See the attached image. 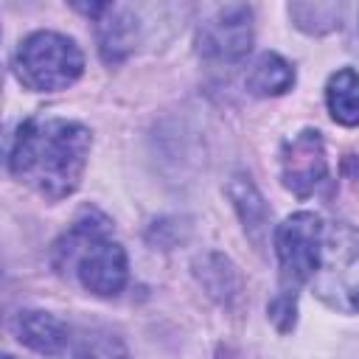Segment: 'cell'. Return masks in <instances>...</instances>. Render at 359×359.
Listing matches in <instances>:
<instances>
[{"mask_svg":"<svg viewBox=\"0 0 359 359\" xmlns=\"http://www.w3.org/2000/svg\"><path fill=\"white\" fill-rule=\"evenodd\" d=\"M328 177V157L323 135L311 126L294 132L280 143V180L297 199H309Z\"/></svg>","mask_w":359,"mask_h":359,"instance_id":"cell-7","label":"cell"},{"mask_svg":"<svg viewBox=\"0 0 359 359\" xmlns=\"http://www.w3.org/2000/svg\"><path fill=\"white\" fill-rule=\"evenodd\" d=\"M323 233H325V222L311 210H297L272 230V247L278 255L280 275H278V292L266 311L278 331L294 328L297 292L306 283H311L317 272Z\"/></svg>","mask_w":359,"mask_h":359,"instance_id":"cell-3","label":"cell"},{"mask_svg":"<svg viewBox=\"0 0 359 359\" xmlns=\"http://www.w3.org/2000/svg\"><path fill=\"white\" fill-rule=\"evenodd\" d=\"M3 359H14V356H8V353H6V356H3Z\"/></svg>","mask_w":359,"mask_h":359,"instance_id":"cell-15","label":"cell"},{"mask_svg":"<svg viewBox=\"0 0 359 359\" xmlns=\"http://www.w3.org/2000/svg\"><path fill=\"white\" fill-rule=\"evenodd\" d=\"M227 196L241 219V227L247 233V238L255 244V247H264L266 241V233H269V208L261 196V191L255 188V182L247 177V174H233L227 180Z\"/></svg>","mask_w":359,"mask_h":359,"instance_id":"cell-10","label":"cell"},{"mask_svg":"<svg viewBox=\"0 0 359 359\" xmlns=\"http://www.w3.org/2000/svg\"><path fill=\"white\" fill-rule=\"evenodd\" d=\"M11 331L17 342L31 348L39 356H62L70 345V328L50 311L22 309L11 320Z\"/></svg>","mask_w":359,"mask_h":359,"instance_id":"cell-9","label":"cell"},{"mask_svg":"<svg viewBox=\"0 0 359 359\" xmlns=\"http://www.w3.org/2000/svg\"><path fill=\"white\" fill-rule=\"evenodd\" d=\"M93 149V132L70 118L39 115L17 126L8 149V171L39 196L59 202L81 185Z\"/></svg>","mask_w":359,"mask_h":359,"instance_id":"cell-1","label":"cell"},{"mask_svg":"<svg viewBox=\"0 0 359 359\" xmlns=\"http://www.w3.org/2000/svg\"><path fill=\"white\" fill-rule=\"evenodd\" d=\"M87 17L95 20V39H98V53L107 65L123 62L140 36V20L132 6H118V3H90V6H76Z\"/></svg>","mask_w":359,"mask_h":359,"instance_id":"cell-8","label":"cell"},{"mask_svg":"<svg viewBox=\"0 0 359 359\" xmlns=\"http://www.w3.org/2000/svg\"><path fill=\"white\" fill-rule=\"evenodd\" d=\"M286 11H289L294 28H300L303 34H311V36H323V34L342 28L345 6L342 3H289Z\"/></svg>","mask_w":359,"mask_h":359,"instance_id":"cell-14","label":"cell"},{"mask_svg":"<svg viewBox=\"0 0 359 359\" xmlns=\"http://www.w3.org/2000/svg\"><path fill=\"white\" fill-rule=\"evenodd\" d=\"M244 87L250 95L255 98H272V95H283L294 87V67L275 50H264L261 56H255V62L250 65L247 76H244Z\"/></svg>","mask_w":359,"mask_h":359,"instance_id":"cell-11","label":"cell"},{"mask_svg":"<svg viewBox=\"0 0 359 359\" xmlns=\"http://www.w3.org/2000/svg\"><path fill=\"white\" fill-rule=\"evenodd\" d=\"M325 107L339 126H359V73L339 67L325 84Z\"/></svg>","mask_w":359,"mask_h":359,"instance_id":"cell-13","label":"cell"},{"mask_svg":"<svg viewBox=\"0 0 359 359\" xmlns=\"http://www.w3.org/2000/svg\"><path fill=\"white\" fill-rule=\"evenodd\" d=\"M11 70L31 93H59L81 79L84 53L76 39L59 31H34L17 45Z\"/></svg>","mask_w":359,"mask_h":359,"instance_id":"cell-4","label":"cell"},{"mask_svg":"<svg viewBox=\"0 0 359 359\" xmlns=\"http://www.w3.org/2000/svg\"><path fill=\"white\" fill-rule=\"evenodd\" d=\"M50 266L95 297H115L129 280V261L98 208H81L50 247Z\"/></svg>","mask_w":359,"mask_h":359,"instance_id":"cell-2","label":"cell"},{"mask_svg":"<svg viewBox=\"0 0 359 359\" xmlns=\"http://www.w3.org/2000/svg\"><path fill=\"white\" fill-rule=\"evenodd\" d=\"M252 39V8L244 3H227L199 22L194 45L196 53L208 62H238L250 53Z\"/></svg>","mask_w":359,"mask_h":359,"instance_id":"cell-6","label":"cell"},{"mask_svg":"<svg viewBox=\"0 0 359 359\" xmlns=\"http://www.w3.org/2000/svg\"><path fill=\"white\" fill-rule=\"evenodd\" d=\"M356 20H359V8H356Z\"/></svg>","mask_w":359,"mask_h":359,"instance_id":"cell-16","label":"cell"},{"mask_svg":"<svg viewBox=\"0 0 359 359\" xmlns=\"http://www.w3.org/2000/svg\"><path fill=\"white\" fill-rule=\"evenodd\" d=\"M196 280L205 286V292L219 300L222 306H230L238 294H241V278L236 272V266L230 264V258L219 255V252H208L194 264Z\"/></svg>","mask_w":359,"mask_h":359,"instance_id":"cell-12","label":"cell"},{"mask_svg":"<svg viewBox=\"0 0 359 359\" xmlns=\"http://www.w3.org/2000/svg\"><path fill=\"white\" fill-rule=\"evenodd\" d=\"M311 292L339 314H359V227L325 224Z\"/></svg>","mask_w":359,"mask_h":359,"instance_id":"cell-5","label":"cell"}]
</instances>
